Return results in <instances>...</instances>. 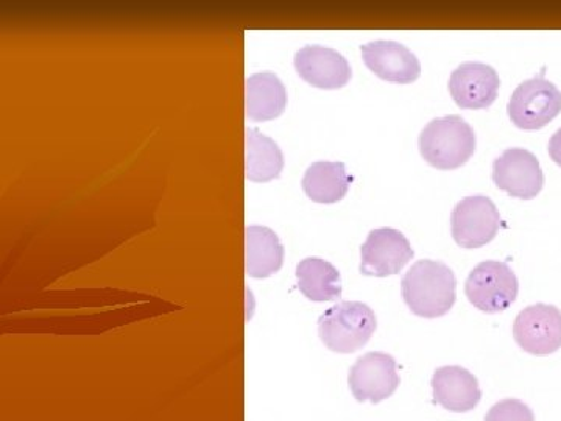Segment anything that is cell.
I'll return each instance as SVG.
<instances>
[{
	"label": "cell",
	"mask_w": 561,
	"mask_h": 421,
	"mask_svg": "<svg viewBox=\"0 0 561 421\" xmlns=\"http://www.w3.org/2000/svg\"><path fill=\"white\" fill-rule=\"evenodd\" d=\"M348 383L357 401L378 405L390 398L400 386L397 361L381 351L364 354L351 367Z\"/></svg>",
	"instance_id": "ba28073f"
},
{
	"label": "cell",
	"mask_w": 561,
	"mask_h": 421,
	"mask_svg": "<svg viewBox=\"0 0 561 421\" xmlns=\"http://www.w3.org/2000/svg\"><path fill=\"white\" fill-rule=\"evenodd\" d=\"M412 258L411 242L401 231L379 228L373 230L360 247L359 271L365 276L386 278L400 273Z\"/></svg>",
	"instance_id": "9c48e42d"
},
{
	"label": "cell",
	"mask_w": 561,
	"mask_h": 421,
	"mask_svg": "<svg viewBox=\"0 0 561 421\" xmlns=\"http://www.w3.org/2000/svg\"><path fill=\"white\" fill-rule=\"evenodd\" d=\"M421 157L432 168L454 171L467 164L476 151V135L471 125L460 116L431 121L419 139Z\"/></svg>",
	"instance_id": "7a4b0ae2"
},
{
	"label": "cell",
	"mask_w": 561,
	"mask_h": 421,
	"mask_svg": "<svg viewBox=\"0 0 561 421\" xmlns=\"http://www.w3.org/2000/svg\"><path fill=\"white\" fill-rule=\"evenodd\" d=\"M456 286L451 269L432 260L415 262L401 281L405 305L424 319H437L451 311L456 303Z\"/></svg>",
	"instance_id": "6da1fadb"
},
{
	"label": "cell",
	"mask_w": 561,
	"mask_h": 421,
	"mask_svg": "<svg viewBox=\"0 0 561 421\" xmlns=\"http://www.w3.org/2000/svg\"><path fill=\"white\" fill-rule=\"evenodd\" d=\"M548 150L549 157H551L552 161L561 168V128L560 130H557L556 135H553L551 140H549Z\"/></svg>",
	"instance_id": "44dd1931"
},
{
	"label": "cell",
	"mask_w": 561,
	"mask_h": 421,
	"mask_svg": "<svg viewBox=\"0 0 561 421\" xmlns=\"http://www.w3.org/2000/svg\"><path fill=\"white\" fill-rule=\"evenodd\" d=\"M431 386L434 402L449 412H470L482 398L478 378L459 365L437 368L432 376Z\"/></svg>",
	"instance_id": "5bb4252c"
},
{
	"label": "cell",
	"mask_w": 561,
	"mask_h": 421,
	"mask_svg": "<svg viewBox=\"0 0 561 421\" xmlns=\"http://www.w3.org/2000/svg\"><path fill=\"white\" fill-rule=\"evenodd\" d=\"M493 181L511 197L531 201L545 186L540 161L526 149H508L493 162Z\"/></svg>",
	"instance_id": "30bf717a"
},
{
	"label": "cell",
	"mask_w": 561,
	"mask_h": 421,
	"mask_svg": "<svg viewBox=\"0 0 561 421\" xmlns=\"http://www.w3.org/2000/svg\"><path fill=\"white\" fill-rule=\"evenodd\" d=\"M513 338L526 353L549 356L561 349V312L556 306L537 303L518 314Z\"/></svg>",
	"instance_id": "52a82bcc"
},
{
	"label": "cell",
	"mask_w": 561,
	"mask_h": 421,
	"mask_svg": "<svg viewBox=\"0 0 561 421\" xmlns=\"http://www.w3.org/2000/svg\"><path fill=\"white\" fill-rule=\"evenodd\" d=\"M508 117L522 130L546 127L561 111V92L545 76L523 81L508 101Z\"/></svg>",
	"instance_id": "5b68a950"
},
{
	"label": "cell",
	"mask_w": 561,
	"mask_h": 421,
	"mask_svg": "<svg viewBox=\"0 0 561 421\" xmlns=\"http://www.w3.org/2000/svg\"><path fill=\"white\" fill-rule=\"evenodd\" d=\"M376 327L378 321L370 306L342 301L321 314L319 335L328 350L350 354L367 345Z\"/></svg>",
	"instance_id": "3957f363"
},
{
	"label": "cell",
	"mask_w": 561,
	"mask_h": 421,
	"mask_svg": "<svg viewBox=\"0 0 561 421\" xmlns=\"http://www.w3.org/2000/svg\"><path fill=\"white\" fill-rule=\"evenodd\" d=\"M283 168L284 155L278 144L256 128H247V180L268 183L279 179Z\"/></svg>",
	"instance_id": "d6986e66"
},
{
	"label": "cell",
	"mask_w": 561,
	"mask_h": 421,
	"mask_svg": "<svg viewBox=\"0 0 561 421\" xmlns=\"http://www.w3.org/2000/svg\"><path fill=\"white\" fill-rule=\"evenodd\" d=\"M365 66L379 79L390 83L409 84L419 80V58L408 47L394 41H373L360 47Z\"/></svg>",
	"instance_id": "4fadbf2b"
},
{
	"label": "cell",
	"mask_w": 561,
	"mask_h": 421,
	"mask_svg": "<svg viewBox=\"0 0 561 421\" xmlns=\"http://www.w3.org/2000/svg\"><path fill=\"white\" fill-rule=\"evenodd\" d=\"M485 421H535L534 412L522 400H502L486 413Z\"/></svg>",
	"instance_id": "ffe728a7"
},
{
	"label": "cell",
	"mask_w": 561,
	"mask_h": 421,
	"mask_svg": "<svg viewBox=\"0 0 561 421\" xmlns=\"http://www.w3.org/2000/svg\"><path fill=\"white\" fill-rule=\"evenodd\" d=\"M294 66L306 83L320 90H339L351 80L348 60L330 47H302L295 54Z\"/></svg>",
	"instance_id": "7c38bea8"
},
{
	"label": "cell",
	"mask_w": 561,
	"mask_h": 421,
	"mask_svg": "<svg viewBox=\"0 0 561 421\" xmlns=\"http://www.w3.org/2000/svg\"><path fill=\"white\" fill-rule=\"evenodd\" d=\"M245 250V271L251 278H268L283 268L284 247L271 228L257 225L247 228Z\"/></svg>",
	"instance_id": "2e32d148"
},
{
	"label": "cell",
	"mask_w": 561,
	"mask_h": 421,
	"mask_svg": "<svg viewBox=\"0 0 561 421\" xmlns=\"http://www.w3.org/2000/svg\"><path fill=\"white\" fill-rule=\"evenodd\" d=\"M351 177L343 162L320 161L302 177V191L317 203H337L348 194Z\"/></svg>",
	"instance_id": "e0dca14e"
},
{
	"label": "cell",
	"mask_w": 561,
	"mask_h": 421,
	"mask_svg": "<svg viewBox=\"0 0 561 421\" xmlns=\"http://www.w3.org/2000/svg\"><path fill=\"white\" fill-rule=\"evenodd\" d=\"M298 289L311 301H335L342 295V278L331 262L306 258L297 265Z\"/></svg>",
	"instance_id": "ac0fdd59"
},
{
	"label": "cell",
	"mask_w": 561,
	"mask_h": 421,
	"mask_svg": "<svg viewBox=\"0 0 561 421\" xmlns=\"http://www.w3.org/2000/svg\"><path fill=\"white\" fill-rule=\"evenodd\" d=\"M247 117L254 122L276 120L287 106V91L278 76L260 72L247 80Z\"/></svg>",
	"instance_id": "9a60e30c"
},
{
	"label": "cell",
	"mask_w": 561,
	"mask_h": 421,
	"mask_svg": "<svg viewBox=\"0 0 561 421\" xmlns=\"http://www.w3.org/2000/svg\"><path fill=\"white\" fill-rule=\"evenodd\" d=\"M519 281L505 262L485 261L472 269L465 294L479 311L497 314L511 308L518 297Z\"/></svg>",
	"instance_id": "277c9868"
},
{
	"label": "cell",
	"mask_w": 561,
	"mask_h": 421,
	"mask_svg": "<svg viewBox=\"0 0 561 421\" xmlns=\"http://www.w3.org/2000/svg\"><path fill=\"white\" fill-rule=\"evenodd\" d=\"M501 216L485 195H471L457 203L451 214L454 241L463 249H479L496 238Z\"/></svg>",
	"instance_id": "8992f818"
},
{
	"label": "cell",
	"mask_w": 561,
	"mask_h": 421,
	"mask_svg": "<svg viewBox=\"0 0 561 421\" xmlns=\"http://www.w3.org/2000/svg\"><path fill=\"white\" fill-rule=\"evenodd\" d=\"M500 87L496 70L483 62H463L449 79V92L461 110L490 109L496 101Z\"/></svg>",
	"instance_id": "8fae6325"
}]
</instances>
